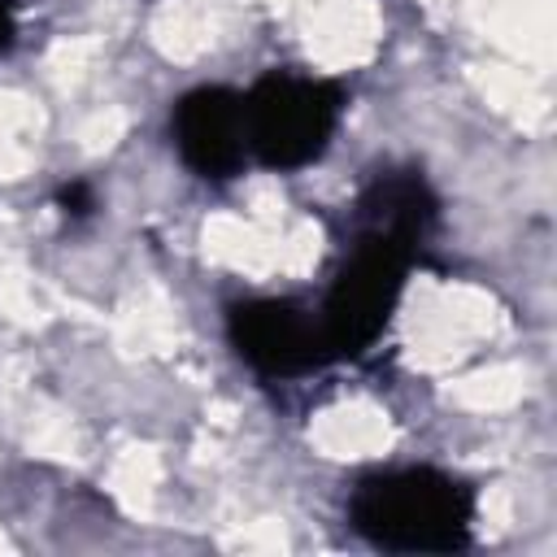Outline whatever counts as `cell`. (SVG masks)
Masks as SVG:
<instances>
[{
	"mask_svg": "<svg viewBox=\"0 0 557 557\" xmlns=\"http://www.w3.org/2000/svg\"><path fill=\"white\" fill-rule=\"evenodd\" d=\"M13 39V0H0V52L9 48Z\"/></svg>",
	"mask_w": 557,
	"mask_h": 557,
	"instance_id": "8",
	"label": "cell"
},
{
	"mask_svg": "<svg viewBox=\"0 0 557 557\" xmlns=\"http://www.w3.org/2000/svg\"><path fill=\"white\" fill-rule=\"evenodd\" d=\"M344 91L326 78L274 70L244 96L248 152L270 170H300L318 161L339 126Z\"/></svg>",
	"mask_w": 557,
	"mask_h": 557,
	"instance_id": "2",
	"label": "cell"
},
{
	"mask_svg": "<svg viewBox=\"0 0 557 557\" xmlns=\"http://www.w3.org/2000/svg\"><path fill=\"white\" fill-rule=\"evenodd\" d=\"M348 522L383 553H461L474 527V492L431 466L383 470L352 487Z\"/></svg>",
	"mask_w": 557,
	"mask_h": 557,
	"instance_id": "1",
	"label": "cell"
},
{
	"mask_svg": "<svg viewBox=\"0 0 557 557\" xmlns=\"http://www.w3.org/2000/svg\"><path fill=\"white\" fill-rule=\"evenodd\" d=\"M170 135L183 165L209 183H226L244 170L248 126L244 96L231 87H196L170 113Z\"/></svg>",
	"mask_w": 557,
	"mask_h": 557,
	"instance_id": "5",
	"label": "cell"
},
{
	"mask_svg": "<svg viewBox=\"0 0 557 557\" xmlns=\"http://www.w3.org/2000/svg\"><path fill=\"white\" fill-rule=\"evenodd\" d=\"M435 213H440V200L426 187V178L418 170H392V174H379L357 196L352 231L357 235H383V239L422 248L426 231L435 226Z\"/></svg>",
	"mask_w": 557,
	"mask_h": 557,
	"instance_id": "6",
	"label": "cell"
},
{
	"mask_svg": "<svg viewBox=\"0 0 557 557\" xmlns=\"http://www.w3.org/2000/svg\"><path fill=\"white\" fill-rule=\"evenodd\" d=\"M413 257L418 248L409 244H396L383 235H357V231L348 235L344 261L318 309L331 357H357L383 335Z\"/></svg>",
	"mask_w": 557,
	"mask_h": 557,
	"instance_id": "3",
	"label": "cell"
},
{
	"mask_svg": "<svg viewBox=\"0 0 557 557\" xmlns=\"http://www.w3.org/2000/svg\"><path fill=\"white\" fill-rule=\"evenodd\" d=\"M226 335H231V348L261 379H300L335 361L322 318L309 305L287 296H257V300L231 305Z\"/></svg>",
	"mask_w": 557,
	"mask_h": 557,
	"instance_id": "4",
	"label": "cell"
},
{
	"mask_svg": "<svg viewBox=\"0 0 557 557\" xmlns=\"http://www.w3.org/2000/svg\"><path fill=\"white\" fill-rule=\"evenodd\" d=\"M57 205H61V213H65L70 222H83V218L96 213V191H91V183L74 178V183H65V187L57 191Z\"/></svg>",
	"mask_w": 557,
	"mask_h": 557,
	"instance_id": "7",
	"label": "cell"
}]
</instances>
